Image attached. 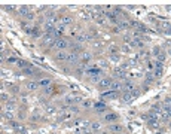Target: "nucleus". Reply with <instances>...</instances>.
I'll use <instances>...</instances> for the list:
<instances>
[{
  "mask_svg": "<svg viewBox=\"0 0 171 134\" xmlns=\"http://www.w3.org/2000/svg\"><path fill=\"white\" fill-rule=\"evenodd\" d=\"M153 54H155V55H159V54H161V48H155V49H153Z\"/></svg>",
  "mask_w": 171,
  "mask_h": 134,
  "instance_id": "2f4dec72",
  "label": "nucleus"
},
{
  "mask_svg": "<svg viewBox=\"0 0 171 134\" xmlns=\"http://www.w3.org/2000/svg\"><path fill=\"white\" fill-rule=\"evenodd\" d=\"M3 116H5L6 119H9V121L14 119V113H12V110H6L5 113H3Z\"/></svg>",
  "mask_w": 171,
  "mask_h": 134,
  "instance_id": "4be33fe9",
  "label": "nucleus"
},
{
  "mask_svg": "<svg viewBox=\"0 0 171 134\" xmlns=\"http://www.w3.org/2000/svg\"><path fill=\"white\" fill-rule=\"evenodd\" d=\"M70 39H64V37H60V39H57L55 45H54V48L55 49H58V51H67L70 48Z\"/></svg>",
  "mask_w": 171,
  "mask_h": 134,
  "instance_id": "f257e3e1",
  "label": "nucleus"
},
{
  "mask_svg": "<svg viewBox=\"0 0 171 134\" xmlns=\"http://www.w3.org/2000/svg\"><path fill=\"white\" fill-rule=\"evenodd\" d=\"M91 60H92V54H91V52H88V51L80 52V63H86V64H89Z\"/></svg>",
  "mask_w": 171,
  "mask_h": 134,
  "instance_id": "39448f33",
  "label": "nucleus"
},
{
  "mask_svg": "<svg viewBox=\"0 0 171 134\" xmlns=\"http://www.w3.org/2000/svg\"><path fill=\"white\" fill-rule=\"evenodd\" d=\"M18 14H19V17H23V18H27V17L31 14V12H30V9H28L27 6H21V8L18 9Z\"/></svg>",
  "mask_w": 171,
  "mask_h": 134,
  "instance_id": "9d476101",
  "label": "nucleus"
},
{
  "mask_svg": "<svg viewBox=\"0 0 171 134\" xmlns=\"http://www.w3.org/2000/svg\"><path fill=\"white\" fill-rule=\"evenodd\" d=\"M106 17H107L109 19H110L112 23H118V17H116V14H115V12H107V14H106Z\"/></svg>",
  "mask_w": 171,
  "mask_h": 134,
  "instance_id": "6ab92c4d",
  "label": "nucleus"
},
{
  "mask_svg": "<svg viewBox=\"0 0 171 134\" xmlns=\"http://www.w3.org/2000/svg\"><path fill=\"white\" fill-rule=\"evenodd\" d=\"M60 69L63 70V72H65V73H71V66H60Z\"/></svg>",
  "mask_w": 171,
  "mask_h": 134,
  "instance_id": "5701e85b",
  "label": "nucleus"
},
{
  "mask_svg": "<svg viewBox=\"0 0 171 134\" xmlns=\"http://www.w3.org/2000/svg\"><path fill=\"white\" fill-rule=\"evenodd\" d=\"M165 104H167V106H171V95L165 98Z\"/></svg>",
  "mask_w": 171,
  "mask_h": 134,
  "instance_id": "473e14b6",
  "label": "nucleus"
},
{
  "mask_svg": "<svg viewBox=\"0 0 171 134\" xmlns=\"http://www.w3.org/2000/svg\"><path fill=\"white\" fill-rule=\"evenodd\" d=\"M113 76H115V78H119V79H125V70L116 69L115 72H113Z\"/></svg>",
  "mask_w": 171,
  "mask_h": 134,
  "instance_id": "4468645a",
  "label": "nucleus"
},
{
  "mask_svg": "<svg viewBox=\"0 0 171 134\" xmlns=\"http://www.w3.org/2000/svg\"><path fill=\"white\" fill-rule=\"evenodd\" d=\"M45 76H46V74H45V73H42V72H39V70H37L36 73H34V78H37V79L40 78V81H42V79H45Z\"/></svg>",
  "mask_w": 171,
  "mask_h": 134,
  "instance_id": "a878e982",
  "label": "nucleus"
},
{
  "mask_svg": "<svg viewBox=\"0 0 171 134\" xmlns=\"http://www.w3.org/2000/svg\"><path fill=\"white\" fill-rule=\"evenodd\" d=\"M122 127H120L119 124H110L109 125V131H112V133H116V134H119V133H122Z\"/></svg>",
  "mask_w": 171,
  "mask_h": 134,
  "instance_id": "9b49d317",
  "label": "nucleus"
},
{
  "mask_svg": "<svg viewBox=\"0 0 171 134\" xmlns=\"http://www.w3.org/2000/svg\"><path fill=\"white\" fill-rule=\"evenodd\" d=\"M18 64H19V67H27L28 63H25V61H23V60H19V61H18Z\"/></svg>",
  "mask_w": 171,
  "mask_h": 134,
  "instance_id": "7c9ffc66",
  "label": "nucleus"
},
{
  "mask_svg": "<svg viewBox=\"0 0 171 134\" xmlns=\"http://www.w3.org/2000/svg\"><path fill=\"white\" fill-rule=\"evenodd\" d=\"M164 60H165V54H164V52H161V54L158 55V61H159V63H162Z\"/></svg>",
  "mask_w": 171,
  "mask_h": 134,
  "instance_id": "c85d7f7f",
  "label": "nucleus"
},
{
  "mask_svg": "<svg viewBox=\"0 0 171 134\" xmlns=\"http://www.w3.org/2000/svg\"><path fill=\"white\" fill-rule=\"evenodd\" d=\"M39 87H40V85H39V81H28L27 85H25L27 91H30V93H31V91H36Z\"/></svg>",
  "mask_w": 171,
  "mask_h": 134,
  "instance_id": "6e6552de",
  "label": "nucleus"
},
{
  "mask_svg": "<svg viewBox=\"0 0 171 134\" xmlns=\"http://www.w3.org/2000/svg\"><path fill=\"white\" fill-rule=\"evenodd\" d=\"M119 95V94L116 93V91H112V93H109V94H104V97H110V98H116Z\"/></svg>",
  "mask_w": 171,
  "mask_h": 134,
  "instance_id": "393cba45",
  "label": "nucleus"
},
{
  "mask_svg": "<svg viewBox=\"0 0 171 134\" xmlns=\"http://www.w3.org/2000/svg\"><path fill=\"white\" fill-rule=\"evenodd\" d=\"M119 134H125V133H119Z\"/></svg>",
  "mask_w": 171,
  "mask_h": 134,
  "instance_id": "e433bc0d",
  "label": "nucleus"
},
{
  "mask_svg": "<svg viewBox=\"0 0 171 134\" xmlns=\"http://www.w3.org/2000/svg\"><path fill=\"white\" fill-rule=\"evenodd\" d=\"M12 89H14V93H19V88L18 87H14Z\"/></svg>",
  "mask_w": 171,
  "mask_h": 134,
  "instance_id": "c9c22d12",
  "label": "nucleus"
},
{
  "mask_svg": "<svg viewBox=\"0 0 171 134\" xmlns=\"http://www.w3.org/2000/svg\"><path fill=\"white\" fill-rule=\"evenodd\" d=\"M153 79H155V76H153V73H146V82H152Z\"/></svg>",
  "mask_w": 171,
  "mask_h": 134,
  "instance_id": "bb28decb",
  "label": "nucleus"
},
{
  "mask_svg": "<svg viewBox=\"0 0 171 134\" xmlns=\"http://www.w3.org/2000/svg\"><path fill=\"white\" fill-rule=\"evenodd\" d=\"M61 23H63V25H69V24L73 23V18H71L70 15H64V17L61 18Z\"/></svg>",
  "mask_w": 171,
  "mask_h": 134,
  "instance_id": "dca6fc26",
  "label": "nucleus"
},
{
  "mask_svg": "<svg viewBox=\"0 0 171 134\" xmlns=\"http://www.w3.org/2000/svg\"><path fill=\"white\" fill-rule=\"evenodd\" d=\"M119 119V116L116 115V113H107V115H104V118H103V121L104 122H107V124H113L115 121Z\"/></svg>",
  "mask_w": 171,
  "mask_h": 134,
  "instance_id": "0eeeda50",
  "label": "nucleus"
},
{
  "mask_svg": "<svg viewBox=\"0 0 171 134\" xmlns=\"http://www.w3.org/2000/svg\"><path fill=\"white\" fill-rule=\"evenodd\" d=\"M170 127H171V122H170Z\"/></svg>",
  "mask_w": 171,
  "mask_h": 134,
  "instance_id": "4c0bfd02",
  "label": "nucleus"
},
{
  "mask_svg": "<svg viewBox=\"0 0 171 134\" xmlns=\"http://www.w3.org/2000/svg\"><path fill=\"white\" fill-rule=\"evenodd\" d=\"M55 106H46V113L48 115H52V113H55Z\"/></svg>",
  "mask_w": 171,
  "mask_h": 134,
  "instance_id": "b1692460",
  "label": "nucleus"
},
{
  "mask_svg": "<svg viewBox=\"0 0 171 134\" xmlns=\"http://www.w3.org/2000/svg\"><path fill=\"white\" fill-rule=\"evenodd\" d=\"M91 106V101H83V107H89Z\"/></svg>",
  "mask_w": 171,
  "mask_h": 134,
  "instance_id": "f704fd0d",
  "label": "nucleus"
},
{
  "mask_svg": "<svg viewBox=\"0 0 171 134\" xmlns=\"http://www.w3.org/2000/svg\"><path fill=\"white\" fill-rule=\"evenodd\" d=\"M79 63H80V54L78 52H69V57H67V64L71 66V67H78Z\"/></svg>",
  "mask_w": 171,
  "mask_h": 134,
  "instance_id": "f03ea898",
  "label": "nucleus"
},
{
  "mask_svg": "<svg viewBox=\"0 0 171 134\" xmlns=\"http://www.w3.org/2000/svg\"><path fill=\"white\" fill-rule=\"evenodd\" d=\"M135 89V85L133 82H130V81H126V82L122 83V91L124 93H133Z\"/></svg>",
  "mask_w": 171,
  "mask_h": 134,
  "instance_id": "423d86ee",
  "label": "nucleus"
},
{
  "mask_svg": "<svg viewBox=\"0 0 171 134\" xmlns=\"http://www.w3.org/2000/svg\"><path fill=\"white\" fill-rule=\"evenodd\" d=\"M3 9H5V10H15V8H12V6H5Z\"/></svg>",
  "mask_w": 171,
  "mask_h": 134,
  "instance_id": "72a5a7b5",
  "label": "nucleus"
},
{
  "mask_svg": "<svg viewBox=\"0 0 171 134\" xmlns=\"http://www.w3.org/2000/svg\"><path fill=\"white\" fill-rule=\"evenodd\" d=\"M91 130L92 131H100L101 130V122L100 121H92L91 122Z\"/></svg>",
  "mask_w": 171,
  "mask_h": 134,
  "instance_id": "2eb2a0df",
  "label": "nucleus"
},
{
  "mask_svg": "<svg viewBox=\"0 0 171 134\" xmlns=\"http://www.w3.org/2000/svg\"><path fill=\"white\" fill-rule=\"evenodd\" d=\"M39 85H40L42 88H46V87H49V85H52V83H51V79H48V78L42 79V81H39Z\"/></svg>",
  "mask_w": 171,
  "mask_h": 134,
  "instance_id": "f3484780",
  "label": "nucleus"
},
{
  "mask_svg": "<svg viewBox=\"0 0 171 134\" xmlns=\"http://www.w3.org/2000/svg\"><path fill=\"white\" fill-rule=\"evenodd\" d=\"M119 88H122V83H120L119 81H113V82H112V87H110L112 91H118Z\"/></svg>",
  "mask_w": 171,
  "mask_h": 134,
  "instance_id": "a211bd4d",
  "label": "nucleus"
},
{
  "mask_svg": "<svg viewBox=\"0 0 171 134\" xmlns=\"http://www.w3.org/2000/svg\"><path fill=\"white\" fill-rule=\"evenodd\" d=\"M67 57H69V52L57 51L55 55H54V58H55V61H58V63H64V61H67Z\"/></svg>",
  "mask_w": 171,
  "mask_h": 134,
  "instance_id": "20e7f679",
  "label": "nucleus"
},
{
  "mask_svg": "<svg viewBox=\"0 0 171 134\" xmlns=\"http://www.w3.org/2000/svg\"><path fill=\"white\" fill-rule=\"evenodd\" d=\"M133 45H134V46H139V48H143V42H140V40H134V42H133Z\"/></svg>",
  "mask_w": 171,
  "mask_h": 134,
  "instance_id": "cd10ccee",
  "label": "nucleus"
},
{
  "mask_svg": "<svg viewBox=\"0 0 171 134\" xmlns=\"http://www.w3.org/2000/svg\"><path fill=\"white\" fill-rule=\"evenodd\" d=\"M158 27H161L162 31H165L167 34H170L171 33V24L170 23H159L158 24Z\"/></svg>",
  "mask_w": 171,
  "mask_h": 134,
  "instance_id": "f8f14e48",
  "label": "nucleus"
},
{
  "mask_svg": "<svg viewBox=\"0 0 171 134\" xmlns=\"http://www.w3.org/2000/svg\"><path fill=\"white\" fill-rule=\"evenodd\" d=\"M112 82H113V81H112L110 78H103L101 81L97 83V88L98 89H101V91H104V89H107V88L112 87Z\"/></svg>",
  "mask_w": 171,
  "mask_h": 134,
  "instance_id": "7ed1b4c3",
  "label": "nucleus"
},
{
  "mask_svg": "<svg viewBox=\"0 0 171 134\" xmlns=\"http://www.w3.org/2000/svg\"><path fill=\"white\" fill-rule=\"evenodd\" d=\"M69 110H70V112H76V113H78V112H79V107H78V106H76V107H74V106H69Z\"/></svg>",
  "mask_w": 171,
  "mask_h": 134,
  "instance_id": "c756f323",
  "label": "nucleus"
},
{
  "mask_svg": "<svg viewBox=\"0 0 171 134\" xmlns=\"http://www.w3.org/2000/svg\"><path fill=\"white\" fill-rule=\"evenodd\" d=\"M89 39V36L88 34H80V36H78L76 37V42H79V43H82V42H86Z\"/></svg>",
  "mask_w": 171,
  "mask_h": 134,
  "instance_id": "aec40b11",
  "label": "nucleus"
},
{
  "mask_svg": "<svg viewBox=\"0 0 171 134\" xmlns=\"http://www.w3.org/2000/svg\"><path fill=\"white\" fill-rule=\"evenodd\" d=\"M52 93H54V87H52V85H49V87H46V88H43V94H45V95H51Z\"/></svg>",
  "mask_w": 171,
  "mask_h": 134,
  "instance_id": "412c9836",
  "label": "nucleus"
},
{
  "mask_svg": "<svg viewBox=\"0 0 171 134\" xmlns=\"http://www.w3.org/2000/svg\"><path fill=\"white\" fill-rule=\"evenodd\" d=\"M101 79H103V78H101V74H91L88 81H89V82H91V83H95V85H97V83L100 82Z\"/></svg>",
  "mask_w": 171,
  "mask_h": 134,
  "instance_id": "ddd939ff",
  "label": "nucleus"
},
{
  "mask_svg": "<svg viewBox=\"0 0 171 134\" xmlns=\"http://www.w3.org/2000/svg\"><path fill=\"white\" fill-rule=\"evenodd\" d=\"M134 94L133 93H124V95H122V101L126 103V104H130V103H133V100H134Z\"/></svg>",
  "mask_w": 171,
  "mask_h": 134,
  "instance_id": "1a4fd4ad",
  "label": "nucleus"
}]
</instances>
